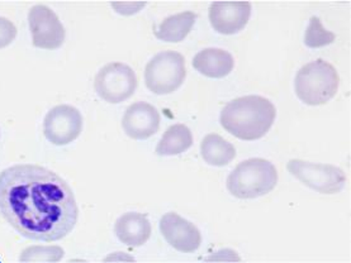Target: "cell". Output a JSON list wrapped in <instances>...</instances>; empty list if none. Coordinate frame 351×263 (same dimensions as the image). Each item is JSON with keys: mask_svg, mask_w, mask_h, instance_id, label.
<instances>
[{"mask_svg": "<svg viewBox=\"0 0 351 263\" xmlns=\"http://www.w3.org/2000/svg\"><path fill=\"white\" fill-rule=\"evenodd\" d=\"M101 263H137L134 255H128L125 252H113L107 255Z\"/></svg>", "mask_w": 351, "mask_h": 263, "instance_id": "obj_23", "label": "cell"}, {"mask_svg": "<svg viewBox=\"0 0 351 263\" xmlns=\"http://www.w3.org/2000/svg\"><path fill=\"white\" fill-rule=\"evenodd\" d=\"M158 109L145 101H137L125 109L122 128L132 140H147L159 131Z\"/></svg>", "mask_w": 351, "mask_h": 263, "instance_id": "obj_12", "label": "cell"}, {"mask_svg": "<svg viewBox=\"0 0 351 263\" xmlns=\"http://www.w3.org/2000/svg\"><path fill=\"white\" fill-rule=\"evenodd\" d=\"M234 60L230 52L222 49H204L193 60V67L207 77L222 79L234 70Z\"/></svg>", "mask_w": 351, "mask_h": 263, "instance_id": "obj_14", "label": "cell"}, {"mask_svg": "<svg viewBox=\"0 0 351 263\" xmlns=\"http://www.w3.org/2000/svg\"><path fill=\"white\" fill-rule=\"evenodd\" d=\"M203 263H243L239 253L231 248H222L208 255Z\"/></svg>", "mask_w": 351, "mask_h": 263, "instance_id": "obj_21", "label": "cell"}, {"mask_svg": "<svg viewBox=\"0 0 351 263\" xmlns=\"http://www.w3.org/2000/svg\"><path fill=\"white\" fill-rule=\"evenodd\" d=\"M17 27L5 16H0V49L8 47L17 37Z\"/></svg>", "mask_w": 351, "mask_h": 263, "instance_id": "obj_20", "label": "cell"}, {"mask_svg": "<svg viewBox=\"0 0 351 263\" xmlns=\"http://www.w3.org/2000/svg\"><path fill=\"white\" fill-rule=\"evenodd\" d=\"M160 231L167 239V243L179 252L192 253L201 247L202 234L199 229L193 223L174 212L165 214L160 219Z\"/></svg>", "mask_w": 351, "mask_h": 263, "instance_id": "obj_10", "label": "cell"}, {"mask_svg": "<svg viewBox=\"0 0 351 263\" xmlns=\"http://www.w3.org/2000/svg\"><path fill=\"white\" fill-rule=\"evenodd\" d=\"M276 116L274 104L259 95L231 100L221 112V124L230 134L243 140L263 138Z\"/></svg>", "mask_w": 351, "mask_h": 263, "instance_id": "obj_2", "label": "cell"}, {"mask_svg": "<svg viewBox=\"0 0 351 263\" xmlns=\"http://www.w3.org/2000/svg\"><path fill=\"white\" fill-rule=\"evenodd\" d=\"M83 131V115L73 105L61 104L49 110L43 121V134L55 146H66Z\"/></svg>", "mask_w": 351, "mask_h": 263, "instance_id": "obj_8", "label": "cell"}, {"mask_svg": "<svg viewBox=\"0 0 351 263\" xmlns=\"http://www.w3.org/2000/svg\"><path fill=\"white\" fill-rule=\"evenodd\" d=\"M185 60L176 51H162L147 62L145 82L149 90L158 95H167L178 90L185 80Z\"/></svg>", "mask_w": 351, "mask_h": 263, "instance_id": "obj_5", "label": "cell"}, {"mask_svg": "<svg viewBox=\"0 0 351 263\" xmlns=\"http://www.w3.org/2000/svg\"><path fill=\"white\" fill-rule=\"evenodd\" d=\"M288 171L303 185L327 195L340 192L346 184V176L343 170L334 164L291 160L288 162Z\"/></svg>", "mask_w": 351, "mask_h": 263, "instance_id": "obj_7", "label": "cell"}, {"mask_svg": "<svg viewBox=\"0 0 351 263\" xmlns=\"http://www.w3.org/2000/svg\"><path fill=\"white\" fill-rule=\"evenodd\" d=\"M336 36L335 33L327 31L321 23V19L318 16H312L310 19V25L307 27V31L304 34V43L310 49H318L327 45H331L335 41Z\"/></svg>", "mask_w": 351, "mask_h": 263, "instance_id": "obj_19", "label": "cell"}, {"mask_svg": "<svg viewBox=\"0 0 351 263\" xmlns=\"http://www.w3.org/2000/svg\"><path fill=\"white\" fill-rule=\"evenodd\" d=\"M340 77L334 66L318 58L303 66L295 76L294 89L297 97L307 105H322L334 98Z\"/></svg>", "mask_w": 351, "mask_h": 263, "instance_id": "obj_4", "label": "cell"}, {"mask_svg": "<svg viewBox=\"0 0 351 263\" xmlns=\"http://www.w3.org/2000/svg\"><path fill=\"white\" fill-rule=\"evenodd\" d=\"M151 223L145 214L128 212L114 224L117 238L128 247L143 246L151 237Z\"/></svg>", "mask_w": 351, "mask_h": 263, "instance_id": "obj_13", "label": "cell"}, {"mask_svg": "<svg viewBox=\"0 0 351 263\" xmlns=\"http://www.w3.org/2000/svg\"><path fill=\"white\" fill-rule=\"evenodd\" d=\"M28 25L34 47L58 49L64 45L66 31L58 14L47 5L37 4L28 12Z\"/></svg>", "mask_w": 351, "mask_h": 263, "instance_id": "obj_9", "label": "cell"}, {"mask_svg": "<svg viewBox=\"0 0 351 263\" xmlns=\"http://www.w3.org/2000/svg\"><path fill=\"white\" fill-rule=\"evenodd\" d=\"M65 255L60 246H29L19 255V263H59Z\"/></svg>", "mask_w": 351, "mask_h": 263, "instance_id": "obj_18", "label": "cell"}, {"mask_svg": "<svg viewBox=\"0 0 351 263\" xmlns=\"http://www.w3.org/2000/svg\"><path fill=\"white\" fill-rule=\"evenodd\" d=\"M201 155L206 164L222 167L234 161L236 149L232 143L222 138L219 134L212 133L202 140Z\"/></svg>", "mask_w": 351, "mask_h": 263, "instance_id": "obj_16", "label": "cell"}, {"mask_svg": "<svg viewBox=\"0 0 351 263\" xmlns=\"http://www.w3.org/2000/svg\"><path fill=\"white\" fill-rule=\"evenodd\" d=\"M0 137H1V132H0Z\"/></svg>", "mask_w": 351, "mask_h": 263, "instance_id": "obj_25", "label": "cell"}, {"mask_svg": "<svg viewBox=\"0 0 351 263\" xmlns=\"http://www.w3.org/2000/svg\"><path fill=\"white\" fill-rule=\"evenodd\" d=\"M67 263H89L88 261H84V260H71Z\"/></svg>", "mask_w": 351, "mask_h": 263, "instance_id": "obj_24", "label": "cell"}, {"mask_svg": "<svg viewBox=\"0 0 351 263\" xmlns=\"http://www.w3.org/2000/svg\"><path fill=\"white\" fill-rule=\"evenodd\" d=\"M193 136L191 129L184 124H174L161 137L156 147L159 156H176L192 147Z\"/></svg>", "mask_w": 351, "mask_h": 263, "instance_id": "obj_17", "label": "cell"}, {"mask_svg": "<svg viewBox=\"0 0 351 263\" xmlns=\"http://www.w3.org/2000/svg\"><path fill=\"white\" fill-rule=\"evenodd\" d=\"M98 97L109 104H119L131 98L137 89V76L131 66L110 62L103 66L94 79Z\"/></svg>", "mask_w": 351, "mask_h": 263, "instance_id": "obj_6", "label": "cell"}, {"mask_svg": "<svg viewBox=\"0 0 351 263\" xmlns=\"http://www.w3.org/2000/svg\"><path fill=\"white\" fill-rule=\"evenodd\" d=\"M0 214L27 239L56 242L75 228L79 209L66 181L38 164L0 173Z\"/></svg>", "mask_w": 351, "mask_h": 263, "instance_id": "obj_1", "label": "cell"}, {"mask_svg": "<svg viewBox=\"0 0 351 263\" xmlns=\"http://www.w3.org/2000/svg\"><path fill=\"white\" fill-rule=\"evenodd\" d=\"M112 8L116 9V12L123 16H131L146 5V3H112Z\"/></svg>", "mask_w": 351, "mask_h": 263, "instance_id": "obj_22", "label": "cell"}, {"mask_svg": "<svg viewBox=\"0 0 351 263\" xmlns=\"http://www.w3.org/2000/svg\"><path fill=\"white\" fill-rule=\"evenodd\" d=\"M251 16L247 1H216L209 7V22L216 32L234 34L243 31Z\"/></svg>", "mask_w": 351, "mask_h": 263, "instance_id": "obj_11", "label": "cell"}, {"mask_svg": "<svg viewBox=\"0 0 351 263\" xmlns=\"http://www.w3.org/2000/svg\"><path fill=\"white\" fill-rule=\"evenodd\" d=\"M278 182L276 166L264 158H250L237 164L227 179V189L239 199H256L274 189Z\"/></svg>", "mask_w": 351, "mask_h": 263, "instance_id": "obj_3", "label": "cell"}, {"mask_svg": "<svg viewBox=\"0 0 351 263\" xmlns=\"http://www.w3.org/2000/svg\"><path fill=\"white\" fill-rule=\"evenodd\" d=\"M197 14L193 12H184L174 16H167L158 27H155L154 33L160 41L169 43H178L184 40L189 34L193 25L195 23Z\"/></svg>", "mask_w": 351, "mask_h": 263, "instance_id": "obj_15", "label": "cell"}]
</instances>
